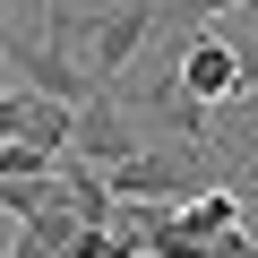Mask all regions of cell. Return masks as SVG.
<instances>
[{"label": "cell", "instance_id": "4", "mask_svg": "<svg viewBox=\"0 0 258 258\" xmlns=\"http://www.w3.org/2000/svg\"><path fill=\"white\" fill-rule=\"evenodd\" d=\"M207 258H258V232H249V224H232V232H215V241H207Z\"/></svg>", "mask_w": 258, "mask_h": 258}, {"label": "cell", "instance_id": "3", "mask_svg": "<svg viewBox=\"0 0 258 258\" xmlns=\"http://www.w3.org/2000/svg\"><path fill=\"white\" fill-rule=\"evenodd\" d=\"M224 9H241V0H172V26H181V43H189V26H198V18H224Z\"/></svg>", "mask_w": 258, "mask_h": 258}, {"label": "cell", "instance_id": "2", "mask_svg": "<svg viewBox=\"0 0 258 258\" xmlns=\"http://www.w3.org/2000/svg\"><path fill=\"white\" fill-rule=\"evenodd\" d=\"M138 147H147V138L129 129V112H120L112 95H95V103L78 112V138H69V155H86V164H103V172H112V164H129V155H138Z\"/></svg>", "mask_w": 258, "mask_h": 258}, {"label": "cell", "instance_id": "1", "mask_svg": "<svg viewBox=\"0 0 258 258\" xmlns=\"http://www.w3.org/2000/svg\"><path fill=\"white\" fill-rule=\"evenodd\" d=\"M155 18H164L155 0H112L103 18H86V26H78V60L95 69V86H103V95L129 78V60H138V43L155 35Z\"/></svg>", "mask_w": 258, "mask_h": 258}]
</instances>
